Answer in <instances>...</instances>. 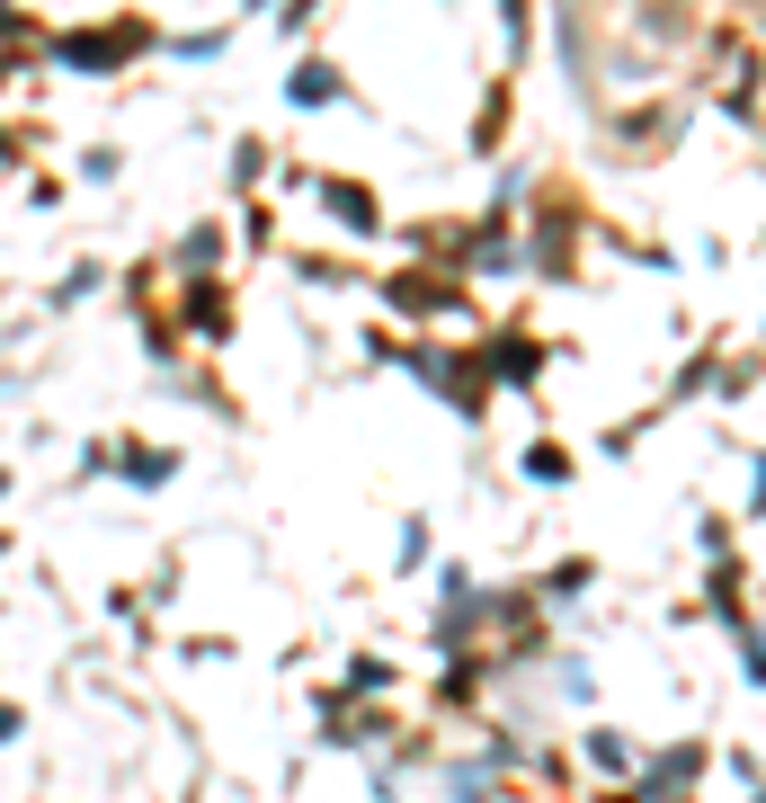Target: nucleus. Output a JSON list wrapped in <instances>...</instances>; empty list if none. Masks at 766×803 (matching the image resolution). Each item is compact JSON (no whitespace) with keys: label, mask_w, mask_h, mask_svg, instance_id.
<instances>
[{"label":"nucleus","mask_w":766,"mask_h":803,"mask_svg":"<svg viewBox=\"0 0 766 803\" xmlns=\"http://www.w3.org/2000/svg\"><path fill=\"white\" fill-rule=\"evenodd\" d=\"M285 99H294V108H321V99H339V72H330V63H294Z\"/></svg>","instance_id":"obj_1"},{"label":"nucleus","mask_w":766,"mask_h":803,"mask_svg":"<svg viewBox=\"0 0 766 803\" xmlns=\"http://www.w3.org/2000/svg\"><path fill=\"white\" fill-rule=\"evenodd\" d=\"M330 205H339V214H347V223H374V205H365V197H356V188H347V179H330Z\"/></svg>","instance_id":"obj_2"},{"label":"nucleus","mask_w":766,"mask_h":803,"mask_svg":"<svg viewBox=\"0 0 766 803\" xmlns=\"http://www.w3.org/2000/svg\"><path fill=\"white\" fill-rule=\"evenodd\" d=\"M526 473H535V482H562V473H571V455H562V446H535V455H526Z\"/></svg>","instance_id":"obj_3"},{"label":"nucleus","mask_w":766,"mask_h":803,"mask_svg":"<svg viewBox=\"0 0 766 803\" xmlns=\"http://www.w3.org/2000/svg\"><path fill=\"white\" fill-rule=\"evenodd\" d=\"M125 464H134V482H170V473H179V464H170V455H143V446H134V455H125Z\"/></svg>","instance_id":"obj_4"},{"label":"nucleus","mask_w":766,"mask_h":803,"mask_svg":"<svg viewBox=\"0 0 766 803\" xmlns=\"http://www.w3.org/2000/svg\"><path fill=\"white\" fill-rule=\"evenodd\" d=\"M500 19H508V37L526 46V0H500Z\"/></svg>","instance_id":"obj_5"}]
</instances>
